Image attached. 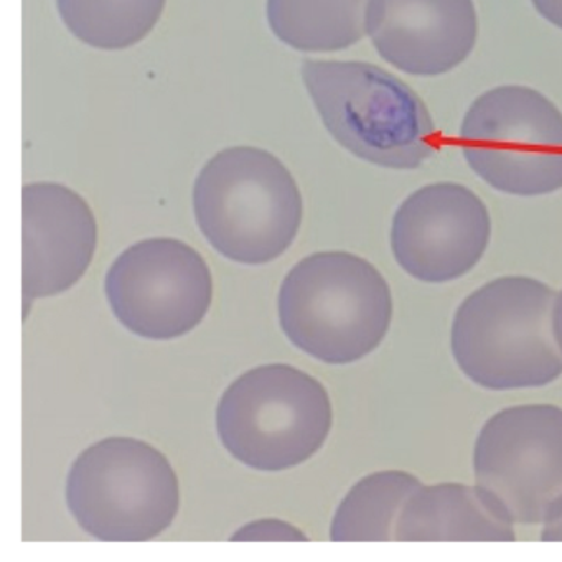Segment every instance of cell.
<instances>
[{"instance_id":"7","label":"cell","mask_w":562,"mask_h":562,"mask_svg":"<svg viewBox=\"0 0 562 562\" xmlns=\"http://www.w3.org/2000/svg\"><path fill=\"white\" fill-rule=\"evenodd\" d=\"M470 169L498 192L541 196L562 189V114L528 87H498L473 101L460 127Z\"/></svg>"},{"instance_id":"13","label":"cell","mask_w":562,"mask_h":562,"mask_svg":"<svg viewBox=\"0 0 562 562\" xmlns=\"http://www.w3.org/2000/svg\"><path fill=\"white\" fill-rule=\"evenodd\" d=\"M515 522L492 493L465 483L420 485L397 518L394 541L513 542Z\"/></svg>"},{"instance_id":"2","label":"cell","mask_w":562,"mask_h":562,"mask_svg":"<svg viewBox=\"0 0 562 562\" xmlns=\"http://www.w3.org/2000/svg\"><path fill=\"white\" fill-rule=\"evenodd\" d=\"M278 311L282 331L299 350L327 364H350L383 344L393 321V295L367 259L315 252L285 276Z\"/></svg>"},{"instance_id":"4","label":"cell","mask_w":562,"mask_h":562,"mask_svg":"<svg viewBox=\"0 0 562 562\" xmlns=\"http://www.w3.org/2000/svg\"><path fill=\"white\" fill-rule=\"evenodd\" d=\"M193 210L215 251L239 265H266L294 243L304 200L278 157L256 147H229L196 177Z\"/></svg>"},{"instance_id":"10","label":"cell","mask_w":562,"mask_h":562,"mask_svg":"<svg viewBox=\"0 0 562 562\" xmlns=\"http://www.w3.org/2000/svg\"><path fill=\"white\" fill-rule=\"evenodd\" d=\"M492 239V216L476 193L460 183H430L411 193L391 225L394 259L406 274L446 284L469 274Z\"/></svg>"},{"instance_id":"15","label":"cell","mask_w":562,"mask_h":562,"mask_svg":"<svg viewBox=\"0 0 562 562\" xmlns=\"http://www.w3.org/2000/svg\"><path fill=\"white\" fill-rule=\"evenodd\" d=\"M420 485L416 475L404 470H381L364 476L351 486L335 512L331 541H394L397 518Z\"/></svg>"},{"instance_id":"14","label":"cell","mask_w":562,"mask_h":562,"mask_svg":"<svg viewBox=\"0 0 562 562\" xmlns=\"http://www.w3.org/2000/svg\"><path fill=\"white\" fill-rule=\"evenodd\" d=\"M370 0H268V22L282 44L307 54L340 52L367 34Z\"/></svg>"},{"instance_id":"19","label":"cell","mask_w":562,"mask_h":562,"mask_svg":"<svg viewBox=\"0 0 562 562\" xmlns=\"http://www.w3.org/2000/svg\"><path fill=\"white\" fill-rule=\"evenodd\" d=\"M542 542H562V505L548 521L542 525Z\"/></svg>"},{"instance_id":"1","label":"cell","mask_w":562,"mask_h":562,"mask_svg":"<svg viewBox=\"0 0 562 562\" xmlns=\"http://www.w3.org/2000/svg\"><path fill=\"white\" fill-rule=\"evenodd\" d=\"M555 294L529 276H502L463 299L450 330L459 370L488 391L529 390L559 380L562 351L551 322Z\"/></svg>"},{"instance_id":"16","label":"cell","mask_w":562,"mask_h":562,"mask_svg":"<svg viewBox=\"0 0 562 562\" xmlns=\"http://www.w3.org/2000/svg\"><path fill=\"white\" fill-rule=\"evenodd\" d=\"M167 0H57L68 31L90 47L124 50L159 24Z\"/></svg>"},{"instance_id":"18","label":"cell","mask_w":562,"mask_h":562,"mask_svg":"<svg viewBox=\"0 0 562 562\" xmlns=\"http://www.w3.org/2000/svg\"><path fill=\"white\" fill-rule=\"evenodd\" d=\"M531 2L541 18L562 31V0H531Z\"/></svg>"},{"instance_id":"8","label":"cell","mask_w":562,"mask_h":562,"mask_svg":"<svg viewBox=\"0 0 562 562\" xmlns=\"http://www.w3.org/2000/svg\"><path fill=\"white\" fill-rule=\"evenodd\" d=\"M473 475L515 525H544L562 505V407L518 404L493 414L476 436Z\"/></svg>"},{"instance_id":"20","label":"cell","mask_w":562,"mask_h":562,"mask_svg":"<svg viewBox=\"0 0 562 562\" xmlns=\"http://www.w3.org/2000/svg\"><path fill=\"white\" fill-rule=\"evenodd\" d=\"M552 334H554L555 344L562 351V291L555 294L554 304H552Z\"/></svg>"},{"instance_id":"3","label":"cell","mask_w":562,"mask_h":562,"mask_svg":"<svg viewBox=\"0 0 562 562\" xmlns=\"http://www.w3.org/2000/svg\"><path fill=\"white\" fill-rule=\"evenodd\" d=\"M302 77L330 136L358 159L413 170L436 153L426 103L390 71L363 61L305 60Z\"/></svg>"},{"instance_id":"17","label":"cell","mask_w":562,"mask_h":562,"mask_svg":"<svg viewBox=\"0 0 562 562\" xmlns=\"http://www.w3.org/2000/svg\"><path fill=\"white\" fill-rule=\"evenodd\" d=\"M232 541H307L304 532L279 519L249 522L233 535Z\"/></svg>"},{"instance_id":"11","label":"cell","mask_w":562,"mask_h":562,"mask_svg":"<svg viewBox=\"0 0 562 562\" xmlns=\"http://www.w3.org/2000/svg\"><path fill=\"white\" fill-rule=\"evenodd\" d=\"M22 288L24 301L74 288L94 258L98 225L83 196L60 183L22 189Z\"/></svg>"},{"instance_id":"5","label":"cell","mask_w":562,"mask_h":562,"mask_svg":"<svg viewBox=\"0 0 562 562\" xmlns=\"http://www.w3.org/2000/svg\"><path fill=\"white\" fill-rule=\"evenodd\" d=\"M331 424L334 411L324 384L291 364L246 371L216 407L223 446L259 472L301 465L322 449Z\"/></svg>"},{"instance_id":"12","label":"cell","mask_w":562,"mask_h":562,"mask_svg":"<svg viewBox=\"0 0 562 562\" xmlns=\"http://www.w3.org/2000/svg\"><path fill=\"white\" fill-rule=\"evenodd\" d=\"M367 34L397 70L437 77L472 54L479 18L473 0H370Z\"/></svg>"},{"instance_id":"9","label":"cell","mask_w":562,"mask_h":562,"mask_svg":"<svg viewBox=\"0 0 562 562\" xmlns=\"http://www.w3.org/2000/svg\"><path fill=\"white\" fill-rule=\"evenodd\" d=\"M117 321L147 340H173L199 327L213 279L199 251L179 239H144L111 266L104 282Z\"/></svg>"},{"instance_id":"6","label":"cell","mask_w":562,"mask_h":562,"mask_svg":"<svg viewBox=\"0 0 562 562\" xmlns=\"http://www.w3.org/2000/svg\"><path fill=\"white\" fill-rule=\"evenodd\" d=\"M67 505L98 541H150L176 519L179 479L169 459L150 443L108 437L71 465Z\"/></svg>"}]
</instances>
